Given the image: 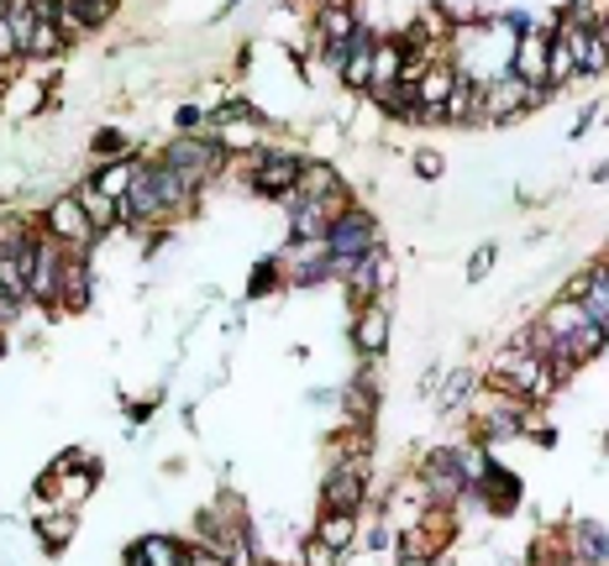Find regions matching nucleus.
Returning a JSON list of instances; mask_svg holds the SVG:
<instances>
[{
	"label": "nucleus",
	"mask_w": 609,
	"mask_h": 566,
	"mask_svg": "<svg viewBox=\"0 0 609 566\" xmlns=\"http://www.w3.org/2000/svg\"><path fill=\"white\" fill-rule=\"evenodd\" d=\"M488 388H499V393H510V399H525V404H547L551 388L562 383L557 373H551V362H542L525 341L515 347H505L499 357L488 362Z\"/></svg>",
	"instance_id": "f257e3e1"
},
{
	"label": "nucleus",
	"mask_w": 609,
	"mask_h": 566,
	"mask_svg": "<svg viewBox=\"0 0 609 566\" xmlns=\"http://www.w3.org/2000/svg\"><path fill=\"white\" fill-rule=\"evenodd\" d=\"M326 252H332L336 263V278L352 268L358 257H368V252H378L384 247V237H378V221L368 215L363 205H347L341 215H332V226H326Z\"/></svg>",
	"instance_id": "f03ea898"
},
{
	"label": "nucleus",
	"mask_w": 609,
	"mask_h": 566,
	"mask_svg": "<svg viewBox=\"0 0 609 566\" xmlns=\"http://www.w3.org/2000/svg\"><path fill=\"white\" fill-rule=\"evenodd\" d=\"M163 163H169L174 174H184V179L206 184V179H215V174L226 168V152L215 148L211 131H195V137H174V142L163 148Z\"/></svg>",
	"instance_id": "7ed1b4c3"
},
{
	"label": "nucleus",
	"mask_w": 609,
	"mask_h": 566,
	"mask_svg": "<svg viewBox=\"0 0 609 566\" xmlns=\"http://www.w3.org/2000/svg\"><path fill=\"white\" fill-rule=\"evenodd\" d=\"M247 163H252L247 184H252V194H263V200H284V194L300 189V168H304L300 152H252Z\"/></svg>",
	"instance_id": "20e7f679"
},
{
	"label": "nucleus",
	"mask_w": 609,
	"mask_h": 566,
	"mask_svg": "<svg viewBox=\"0 0 609 566\" xmlns=\"http://www.w3.org/2000/svg\"><path fill=\"white\" fill-rule=\"evenodd\" d=\"M368 499V462L363 456H336L332 473H326V488H321V504L341 508V514H358Z\"/></svg>",
	"instance_id": "39448f33"
},
{
	"label": "nucleus",
	"mask_w": 609,
	"mask_h": 566,
	"mask_svg": "<svg viewBox=\"0 0 609 566\" xmlns=\"http://www.w3.org/2000/svg\"><path fill=\"white\" fill-rule=\"evenodd\" d=\"M295 194L310 200V205H321L326 215H341V210H347V179L336 174V163H326V158H304L300 189H295Z\"/></svg>",
	"instance_id": "423d86ee"
},
{
	"label": "nucleus",
	"mask_w": 609,
	"mask_h": 566,
	"mask_svg": "<svg viewBox=\"0 0 609 566\" xmlns=\"http://www.w3.org/2000/svg\"><path fill=\"white\" fill-rule=\"evenodd\" d=\"M42 231H48L53 241H63L69 252H90V241H95L90 215H85V205H79L74 194H63V200H53V205H48V215H42Z\"/></svg>",
	"instance_id": "0eeeda50"
},
{
	"label": "nucleus",
	"mask_w": 609,
	"mask_h": 566,
	"mask_svg": "<svg viewBox=\"0 0 609 566\" xmlns=\"http://www.w3.org/2000/svg\"><path fill=\"white\" fill-rule=\"evenodd\" d=\"M421 493H426V504H436V508H452L457 499L468 493L462 473L452 467V451H431L426 462H421Z\"/></svg>",
	"instance_id": "6e6552de"
},
{
	"label": "nucleus",
	"mask_w": 609,
	"mask_h": 566,
	"mask_svg": "<svg viewBox=\"0 0 609 566\" xmlns=\"http://www.w3.org/2000/svg\"><path fill=\"white\" fill-rule=\"evenodd\" d=\"M547 59H551V32L547 27H525L515 37V48H510V74H520L525 85H547Z\"/></svg>",
	"instance_id": "1a4fd4ad"
},
{
	"label": "nucleus",
	"mask_w": 609,
	"mask_h": 566,
	"mask_svg": "<svg viewBox=\"0 0 609 566\" xmlns=\"http://www.w3.org/2000/svg\"><path fill=\"white\" fill-rule=\"evenodd\" d=\"M352 347L363 352V362L384 357L389 352V299H373V304H363L358 315H352Z\"/></svg>",
	"instance_id": "9d476101"
},
{
	"label": "nucleus",
	"mask_w": 609,
	"mask_h": 566,
	"mask_svg": "<svg viewBox=\"0 0 609 566\" xmlns=\"http://www.w3.org/2000/svg\"><path fill=\"white\" fill-rule=\"evenodd\" d=\"M90 252H69L63 257V278H59V310L69 315H79V310H90Z\"/></svg>",
	"instance_id": "9b49d317"
},
{
	"label": "nucleus",
	"mask_w": 609,
	"mask_h": 566,
	"mask_svg": "<svg viewBox=\"0 0 609 566\" xmlns=\"http://www.w3.org/2000/svg\"><path fill=\"white\" fill-rule=\"evenodd\" d=\"M74 200L85 205V215H90V226H95V237H111L116 226H126V215H122V200H111V194H100L90 179L74 189Z\"/></svg>",
	"instance_id": "f8f14e48"
},
{
	"label": "nucleus",
	"mask_w": 609,
	"mask_h": 566,
	"mask_svg": "<svg viewBox=\"0 0 609 566\" xmlns=\"http://www.w3.org/2000/svg\"><path fill=\"white\" fill-rule=\"evenodd\" d=\"M137 158L126 152V158H95V174L90 184L100 189V194H111V200H126V189H132V179H137Z\"/></svg>",
	"instance_id": "ddd939ff"
},
{
	"label": "nucleus",
	"mask_w": 609,
	"mask_h": 566,
	"mask_svg": "<svg viewBox=\"0 0 609 566\" xmlns=\"http://www.w3.org/2000/svg\"><path fill=\"white\" fill-rule=\"evenodd\" d=\"M373 42H378V37H373L368 27L358 32V37H352L347 59H341V68H336L347 90H368V85H373Z\"/></svg>",
	"instance_id": "4468645a"
},
{
	"label": "nucleus",
	"mask_w": 609,
	"mask_h": 566,
	"mask_svg": "<svg viewBox=\"0 0 609 566\" xmlns=\"http://www.w3.org/2000/svg\"><path fill=\"white\" fill-rule=\"evenodd\" d=\"M568 545H573V562L579 566H609V530L605 525L579 519V525H573V536H568Z\"/></svg>",
	"instance_id": "2eb2a0df"
},
{
	"label": "nucleus",
	"mask_w": 609,
	"mask_h": 566,
	"mask_svg": "<svg viewBox=\"0 0 609 566\" xmlns=\"http://www.w3.org/2000/svg\"><path fill=\"white\" fill-rule=\"evenodd\" d=\"M399 79H405V42H399V37L373 42V85H368V95L389 90V85H399Z\"/></svg>",
	"instance_id": "dca6fc26"
},
{
	"label": "nucleus",
	"mask_w": 609,
	"mask_h": 566,
	"mask_svg": "<svg viewBox=\"0 0 609 566\" xmlns=\"http://www.w3.org/2000/svg\"><path fill=\"white\" fill-rule=\"evenodd\" d=\"M310 536H321L332 551H352L358 545V514H341V508H321V519H315V530Z\"/></svg>",
	"instance_id": "f3484780"
},
{
	"label": "nucleus",
	"mask_w": 609,
	"mask_h": 566,
	"mask_svg": "<svg viewBox=\"0 0 609 566\" xmlns=\"http://www.w3.org/2000/svg\"><path fill=\"white\" fill-rule=\"evenodd\" d=\"M42 100H48L42 74H22V79H11V90L0 95V105H5L11 116H37V111H42Z\"/></svg>",
	"instance_id": "a211bd4d"
},
{
	"label": "nucleus",
	"mask_w": 609,
	"mask_h": 566,
	"mask_svg": "<svg viewBox=\"0 0 609 566\" xmlns=\"http://www.w3.org/2000/svg\"><path fill=\"white\" fill-rule=\"evenodd\" d=\"M478 383H484L478 367H457L452 378H447V388H442V415H462V404L478 393Z\"/></svg>",
	"instance_id": "6ab92c4d"
},
{
	"label": "nucleus",
	"mask_w": 609,
	"mask_h": 566,
	"mask_svg": "<svg viewBox=\"0 0 609 566\" xmlns=\"http://www.w3.org/2000/svg\"><path fill=\"white\" fill-rule=\"evenodd\" d=\"M184 540L174 536H142L137 540V556H142V566H184Z\"/></svg>",
	"instance_id": "aec40b11"
},
{
	"label": "nucleus",
	"mask_w": 609,
	"mask_h": 566,
	"mask_svg": "<svg viewBox=\"0 0 609 566\" xmlns=\"http://www.w3.org/2000/svg\"><path fill=\"white\" fill-rule=\"evenodd\" d=\"M69 536H74V514L53 508V514H42V519H37V540H42V551H48V556L69 551Z\"/></svg>",
	"instance_id": "412c9836"
},
{
	"label": "nucleus",
	"mask_w": 609,
	"mask_h": 566,
	"mask_svg": "<svg viewBox=\"0 0 609 566\" xmlns=\"http://www.w3.org/2000/svg\"><path fill=\"white\" fill-rule=\"evenodd\" d=\"M579 79V59H573V48L562 42V32H551V59H547V85L551 90H562V85H573Z\"/></svg>",
	"instance_id": "4be33fe9"
},
{
	"label": "nucleus",
	"mask_w": 609,
	"mask_h": 566,
	"mask_svg": "<svg viewBox=\"0 0 609 566\" xmlns=\"http://www.w3.org/2000/svg\"><path fill=\"white\" fill-rule=\"evenodd\" d=\"M63 42L69 37L59 32V22H32V37H27V53L22 59H59Z\"/></svg>",
	"instance_id": "5701e85b"
},
{
	"label": "nucleus",
	"mask_w": 609,
	"mask_h": 566,
	"mask_svg": "<svg viewBox=\"0 0 609 566\" xmlns=\"http://www.w3.org/2000/svg\"><path fill=\"white\" fill-rule=\"evenodd\" d=\"M605 16H609V0H568L562 27H599Z\"/></svg>",
	"instance_id": "b1692460"
},
{
	"label": "nucleus",
	"mask_w": 609,
	"mask_h": 566,
	"mask_svg": "<svg viewBox=\"0 0 609 566\" xmlns=\"http://www.w3.org/2000/svg\"><path fill=\"white\" fill-rule=\"evenodd\" d=\"M53 22H59V32L69 37V42H74V37H85V32H95V22L74 5V0H59V16H53Z\"/></svg>",
	"instance_id": "393cba45"
},
{
	"label": "nucleus",
	"mask_w": 609,
	"mask_h": 566,
	"mask_svg": "<svg viewBox=\"0 0 609 566\" xmlns=\"http://www.w3.org/2000/svg\"><path fill=\"white\" fill-rule=\"evenodd\" d=\"M341 562V551H332L321 536H304L300 540V566H336Z\"/></svg>",
	"instance_id": "a878e982"
},
{
	"label": "nucleus",
	"mask_w": 609,
	"mask_h": 566,
	"mask_svg": "<svg viewBox=\"0 0 609 566\" xmlns=\"http://www.w3.org/2000/svg\"><path fill=\"white\" fill-rule=\"evenodd\" d=\"M278 284H284V278H278V263H274V257H269V263H258V268H252V284H247V299H263V294H274Z\"/></svg>",
	"instance_id": "bb28decb"
},
{
	"label": "nucleus",
	"mask_w": 609,
	"mask_h": 566,
	"mask_svg": "<svg viewBox=\"0 0 609 566\" xmlns=\"http://www.w3.org/2000/svg\"><path fill=\"white\" fill-rule=\"evenodd\" d=\"M494 263H499V247H494V241H484V247H478V252L468 257V284H484Z\"/></svg>",
	"instance_id": "cd10ccee"
},
{
	"label": "nucleus",
	"mask_w": 609,
	"mask_h": 566,
	"mask_svg": "<svg viewBox=\"0 0 609 566\" xmlns=\"http://www.w3.org/2000/svg\"><path fill=\"white\" fill-rule=\"evenodd\" d=\"M442 168H447V158H442L436 148H421V152H415V174H421V179H442Z\"/></svg>",
	"instance_id": "c85d7f7f"
},
{
	"label": "nucleus",
	"mask_w": 609,
	"mask_h": 566,
	"mask_svg": "<svg viewBox=\"0 0 609 566\" xmlns=\"http://www.w3.org/2000/svg\"><path fill=\"white\" fill-rule=\"evenodd\" d=\"M95 152H111V158H126V137L122 131H111V126H105V131H95Z\"/></svg>",
	"instance_id": "c756f323"
},
{
	"label": "nucleus",
	"mask_w": 609,
	"mask_h": 566,
	"mask_svg": "<svg viewBox=\"0 0 609 566\" xmlns=\"http://www.w3.org/2000/svg\"><path fill=\"white\" fill-rule=\"evenodd\" d=\"M184 566H226V556H221V551H211V545H200V540H195V545L184 551Z\"/></svg>",
	"instance_id": "7c9ffc66"
},
{
	"label": "nucleus",
	"mask_w": 609,
	"mask_h": 566,
	"mask_svg": "<svg viewBox=\"0 0 609 566\" xmlns=\"http://www.w3.org/2000/svg\"><path fill=\"white\" fill-rule=\"evenodd\" d=\"M74 5H79V11H85V16H90L95 27H100V22H105V16H111V11H116V5H122V0H74Z\"/></svg>",
	"instance_id": "2f4dec72"
},
{
	"label": "nucleus",
	"mask_w": 609,
	"mask_h": 566,
	"mask_svg": "<svg viewBox=\"0 0 609 566\" xmlns=\"http://www.w3.org/2000/svg\"><path fill=\"white\" fill-rule=\"evenodd\" d=\"M0 59H22L16 53V37H11V16L0 11Z\"/></svg>",
	"instance_id": "473e14b6"
},
{
	"label": "nucleus",
	"mask_w": 609,
	"mask_h": 566,
	"mask_svg": "<svg viewBox=\"0 0 609 566\" xmlns=\"http://www.w3.org/2000/svg\"><path fill=\"white\" fill-rule=\"evenodd\" d=\"M16 315H22V310L11 304V294H5V284H0V326H5V320H16Z\"/></svg>",
	"instance_id": "72a5a7b5"
},
{
	"label": "nucleus",
	"mask_w": 609,
	"mask_h": 566,
	"mask_svg": "<svg viewBox=\"0 0 609 566\" xmlns=\"http://www.w3.org/2000/svg\"><path fill=\"white\" fill-rule=\"evenodd\" d=\"M399 566H436V556H399Z\"/></svg>",
	"instance_id": "f704fd0d"
},
{
	"label": "nucleus",
	"mask_w": 609,
	"mask_h": 566,
	"mask_svg": "<svg viewBox=\"0 0 609 566\" xmlns=\"http://www.w3.org/2000/svg\"><path fill=\"white\" fill-rule=\"evenodd\" d=\"M321 5H347V0H321Z\"/></svg>",
	"instance_id": "c9c22d12"
},
{
	"label": "nucleus",
	"mask_w": 609,
	"mask_h": 566,
	"mask_svg": "<svg viewBox=\"0 0 609 566\" xmlns=\"http://www.w3.org/2000/svg\"><path fill=\"white\" fill-rule=\"evenodd\" d=\"M0 263H5V241H0Z\"/></svg>",
	"instance_id": "e433bc0d"
},
{
	"label": "nucleus",
	"mask_w": 609,
	"mask_h": 566,
	"mask_svg": "<svg viewBox=\"0 0 609 566\" xmlns=\"http://www.w3.org/2000/svg\"><path fill=\"white\" fill-rule=\"evenodd\" d=\"M599 27H605V32H609V16H605V22H599Z\"/></svg>",
	"instance_id": "4c0bfd02"
},
{
	"label": "nucleus",
	"mask_w": 609,
	"mask_h": 566,
	"mask_svg": "<svg viewBox=\"0 0 609 566\" xmlns=\"http://www.w3.org/2000/svg\"><path fill=\"white\" fill-rule=\"evenodd\" d=\"M0 352H5V336H0Z\"/></svg>",
	"instance_id": "58836bf2"
},
{
	"label": "nucleus",
	"mask_w": 609,
	"mask_h": 566,
	"mask_svg": "<svg viewBox=\"0 0 609 566\" xmlns=\"http://www.w3.org/2000/svg\"><path fill=\"white\" fill-rule=\"evenodd\" d=\"M263 566H278V562H263Z\"/></svg>",
	"instance_id": "ea45409f"
},
{
	"label": "nucleus",
	"mask_w": 609,
	"mask_h": 566,
	"mask_svg": "<svg viewBox=\"0 0 609 566\" xmlns=\"http://www.w3.org/2000/svg\"><path fill=\"white\" fill-rule=\"evenodd\" d=\"M605 336H609V320H605Z\"/></svg>",
	"instance_id": "a19ab883"
},
{
	"label": "nucleus",
	"mask_w": 609,
	"mask_h": 566,
	"mask_svg": "<svg viewBox=\"0 0 609 566\" xmlns=\"http://www.w3.org/2000/svg\"><path fill=\"white\" fill-rule=\"evenodd\" d=\"M605 446H609V436H605Z\"/></svg>",
	"instance_id": "79ce46f5"
}]
</instances>
